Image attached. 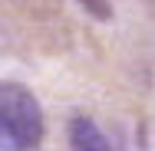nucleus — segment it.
I'll use <instances>...</instances> for the list:
<instances>
[{"label":"nucleus","instance_id":"3","mask_svg":"<svg viewBox=\"0 0 155 151\" xmlns=\"http://www.w3.org/2000/svg\"><path fill=\"white\" fill-rule=\"evenodd\" d=\"M79 3H83V10H86V13H93L96 20H109V17H112L109 0H79Z\"/></svg>","mask_w":155,"mask_h":151},{"label":"nucleus","instance_id":"1","mask_svg":"<svg viewBox=\"0 0 155 151\" xmlns=\"http://www.w3.org/2000/svg\"><path fill=\"white\" fill-rule=\"evenodd\" d=\"M0 135L17 148H36L43 138V112L20 82H0Z\"/></svg>","mask_w":155,"mask_h":151},{"label":"nucleus","instance_id":"2","mask_svg":"<svg viewBox=\"0 0 155 151\" xmlns=\"http://www.w3.org/2000/svg\"><path fill=\"white\" fill-rule=\"evenodd\" d=\"M69 145H73V151H112L106 135L99 131V125L86 115H76L69 121Z\"/></svg>","mask_w":155,"mask_h":151}]
</instances>
